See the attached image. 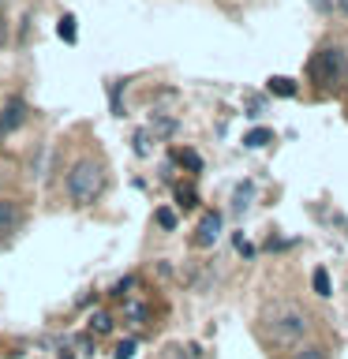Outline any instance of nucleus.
<instances>
[{
	"label": "nucleus",
	"mask_w": 348,
	"mask_h": 359,
	"mask_svg": "<svg viewBox=\"0 0 348 359\" xmlns=\"http://www.w3.org/2000/svg\"><path fill=\"white\" fill-rule=\"evenodd\" d=\"M101 191H105V168H101L98 161H75L72 172H67V195H72V202H79V206H90V202L101 198Z\"/></svg>",
	"instance_id": "1"
},
{
	"label": "nucleus",
	"mask_w": 348,
	"mask_h": 359,
	"mask_svg": "<svg viewBox=\"0 0 348 359\" xmlns=\"http://www.w3.org/2000/svg\"><path fill=\"white\" fill-rule=\"evenodd\" d=\"M311 79L326 90H341L348 86V53L344 49H319L311 60Z\"/></svg>",
	"instance_id": "2"
},
{
	"label": "nucleus",
	"mask_w": 348,
	"mask_h": 359,
	"mask_svg": "<svg viewBox=\"0 0 348 359\" xmlns=\"http://www.w3.org/2000/svg\"><path fill=\"white\" fill-rule=\"evenodd\" d=\"M266 330L277 344H288V341H300L303 337V314L292 311V307H277L266 314Z\"/></svg>",
	"instance_id": "3"
},
{
	"label": "nucleus",
	"mask_w": 348,
	"mask_h": 359,
	"mask_svg": "<svg viewBox=\"0 0 348 359\" xmlns=\"http://www.w3.org/2000/svg\"><path fill=\"white\" fill-rule=\"evenodd\" d=\"M221 213L218 210H206V213H202V221H199V229H195V243L199 247H210L213 240H218V236H221Z\"/></svg>",
	"instance_id": "4"
},
{
	"label": "nucleus",
	"mask_w": 348,
	"mask_h": 359,
	"mask_svg": "<svg viewBox=\"0 0 348 359\" xmlns=\"http://www.w3.org/2000/svg\"><path fill=\"white\" fill-rule=\"evenodd\" d=\"M27 120V105H22L19 97H11L4 109H0V139H4V135H11L19 128V123Z\"/></svg>",
	"instance_id": "5"
},
{
	"label": "nucleus",
	"mask_w": 348,
	"mask_h": 359,
	"mask_svg": "<svg viewBox=\"0 0 348 359\" xmlns=\"http://www.w3.org/2000/svg\"><path fill=\"white\" fill-rule=\"evenodd\" d=\"M19 221H22V213H19L15 202H11V198H0V240L15 232V229H19Z\"/></svg>",
	"instance_id": "6"
},
{
	"label": "nucleus",
	"mask_w": 348,
	"mask_h": 359,
	"mask_svg": "<svg viewBox=\"0 0 348 359\" xmlns=\"http://www.w3.org/2000/svg\"><path fill=\"white\" fill-rule=\"evenodd\" d=\"M269 94H274V97H296V79H285V75H274V79H269Z\"/></svg>",
	"instance_id": "7"
},
{
	"label": "nucleus",
	"mask_w": 348,
	"mask_h": 359,
	"mask_svg": "<svg viewBox=\"0 0 348 359\" xmlns=\"http://www.w3.org/2000/svg\"><path fill=\"white\" fill-rule=\"evenodd\" d=\"M176 202H180L184 210H195V206H199V195H195V187H191V184H176Z\"/></svg>",
	"instance_id": "8"
},
{
	"label": "nucleus",
	"mask_w": 348,
	"mask_h": 359,
	"mask_svg": "<svg viewBox=\"0 0 348 359\" xmlns=\"http://www.w3.org/2000/svg\"><path fill=\"white\" fill-rule=\"evenodd\" d=\"M173 157H176V161L187 168V172H202V157H199L195 150H176Z\"/></svg>",
	"instance_id": "9"
},
{
	"label": "nucleus",
	"mask_w": 348,
	"mask_h": 359,
	"mask_svg": "<svg viewBox=\"0 0 348 359\" xmlns=\"http://www.w3.org/2000/svg\"><path fill=\"white\" fill-rule=\"evenodd\" d=\"M314 292H319V296H333V285H330V273H326V269L319 266V269H314Z\"/></svg>",
	"instance_id": "10"
},
{
	"label": "nucleus",
	"mask_w": 348,
	"mask_h": 359,
	"mask_svg": "<svg viewBox=\"0 0 348 359\" xmlns=\"http://www.w3.org/2000/svg\"><path fill=\"white\" fill-rule=\"evenodd\" d=\"M154 221L161 224L165 232H173V229H176V213H173V210H157V213H154Z\"/></svg>",
	"instance_id": "11"
},
{
	"label": "nucleus",
	"mask_w": 348,
	"mask_h": 359,
	"mask_svg": "<svg viewBox=\"0 0 348 359\" xmlns=\"http://www.w3.org/2000/svg\"><path fill=\"white\" fill-rule=\"evenodd\" d=\"M251 184H240V191H236V213H243L247 210V202H251Z\"/></svg>",
	"instance_id": "12"
},
{
	"label": "nucleus",
	"mask_w": 348,
	"mask_h": 359,
	"mask_svg": "<svg viewBox=\"0 0 348 359\" xmlns=\"http://www.w3.org/2000/svg\"><path fill=\"white\" fill-rule=\"evenodd\" d=\"M60 38H64L67 45L75 41V19H72V15H64V19H60Z\"/></svg>",
	"instance_id": "13"
},
{
	"label": "nucleus",
	"mask_w": 348,
	"mask_h": 359,
	"mask_svg": "<svg viewBox=\"0 0 348 359\" xmlns=\"http://www.w3.org/2000/svg\"><path fill=\"white\" fill-rule=\"evenodd\" d=\"M269 142V131L262 128V131H251V135H247V146H266Z\"/></svg>",
	"instance_id": "14"
},
{
	"label": "nucleus",
	"mask_w": 348,
	"mask_h": 359,
	"mask_svg": "<svg viewBox=\"0 0 348 359\" xmlns=\"http://www.w3.org/2000/svg\"><path fill=\"white\" fill-rule=\"evenodd\" d=\"M292 359H326V355H322V348H314V344H311V348H300V352L292 355Z\"/></svg>",
	"instance_id": "15"
},
{
	"label": "nucleus",
	"mask_w": 348,
	"mask_h": 359,
	"mask_svg": "<svg viewBox=\"0 0 348 359\" xmlns=\"http://www.w3.org/2000/svg\"><path fill=\"white\" fill-rule=\"evenodd\" d=\"M94 330H98V333L112 330V318H109V314H94Z\"/></svg>",
	"instance_id": "16"
},
{
	"label": "nucleus",
	"mask_w": 348,
	"mask_h": 359,
	"mask_svg": "<svg viewBox=\"0 0 348 359\" xmlns=\"http://www.w3.org/2000/svg\"><path fill=\"white\" fill-rule=\"evenodd\" d=\"M131 355H135V341H123L116 348V359H131Z\"/></svg>",
	"instance_id": "17"
},
{
	"label": "nucleus",
	"mask_w": 348,
	"mask_h": 359,
	"mask_svg": "<svg viewBox=\"0 0 348 359\" xmlns=\"http://www.w3.org/2000/svg\"><path fill=\"white\" fill-rule=\"evenodd\" d=\"M8 45V22H4V11H0V49Z\"/></svg>",
	"instance_id": "18"
},
{
	"label": "nucleus",
	"mask_w": 348,
	"mask_h": 359,
	"mask_svg": "<svg viewBox=\"0 0 348 359\" xmlns=\"http://www.w3.org/2000/svg\"><path fill=\"white\" fill-rule=\"evenodd\" d=\"M337 8H341V15H348V0H337Z\"/></svg>",
	"instance_id": "19"
},
{
	"label": "nucleus",
	"mask_w": 348,
	"mask_h": 359,
	"mask_svg": "<svg viewBox=\"0 0 348 359\" xmlns=\"http://www.w3.org/2000/svg\"><path fill=\"white\" fill-rule=\"evenodd\" d=\"M311 4H319V8H330V0H311Z\"/></svg>",
	"instance_id": "20"
}]
</instances>
